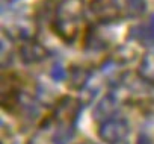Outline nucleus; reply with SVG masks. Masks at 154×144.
Wrapping results in <instances>:
<instances>
[{"label": "nucleus", "instance_id": "obj_1", "mask_svg": "<svg viewBox=\"0 0 154 144\" xmlns=\"http://www.w3.org/2000/svg\"><path fill=\"white\" fill-rule=\"evenodd\" d=\"M83 20L82 0H62L54 9L53 30L65 41L71 43L80 29Z\"/></svg>", "mask_w": 154, "mask_h": 144}, {"label": "nucleus", "instance_id": "obj_2", "mask_svg": "<svg viewBox=\"0 0 154 144\" xmlns=\"http://www.w3.org/2000/svg\"><path fill=\"white\" fill-rule=\"evenodd\" d=\"M82 111V103L74 97H62L54 106V120L57 124H75Z\"/></svg>", "mask_w": 154, "mask_h": 144}, {"label": "nucleus", "instance_id": "obj_3", "mask_svg": "<svg viewBox=\"0 0 154 144\" xmlns=\"http://www.w3.org/2000/svg\"><path fill=\"white\" fill-rule=\"evenodd\" d=\"M128 124L122 118H109L98 127V136L107 144H116L127 136Z\"/></svg>", "mask_w": 154, "mask_h": 144}, {"label": "nucleus", "instance_id": "obj_4", "mask_svg": "<svg viewBox=\"0 0 154 144\" xmlns=\"http://www.w3.org/2000/svg\"><path fill=\"white\" fill-rule=\"evenodd\" d=\"M91 9L101 23L113 21L121 12L115 0H92Z\"/></svg>", "mask_w": 154, "mask_h": 144}, {"label": "nucleus", "instance_id": "obj_5", "mask_svg": "<svg viewBox=\"0 0 154 144\" xmlns=\"http://www.w3.org/2000/svg\"><path fill=\"white\" fill-rule=\"evenodd\" d=\"M48 56V50L36 43V41H27L20 47V58L24 64H36Z\"/></svg>", "mask_w": 154, "mask_h": 144}, {"label": "nucleus", "instance_id": "obj_6", "mask_svg": "<svg viewBox=\"0 0 154 144\" xmlns=\"http://www.w3.org/2000/svg\"><path fill=\"white\" fill-rule=\"evenodd\" d=\"M130 38L146 46H154V14L148 18L145 24L133 26L130 29Z\"/></svg>", "mask_w": 154, "mask_h": 144}, {"label": "nucleus", "instance_id": "obj_7", "mask_svg": "<svg viewBox=\"0 0 154 144\" xmlns=\"http://www.w3.org/2000/svg\"><path fill=\"white\" fill-rule=\"evenodd\" d=\"M91 78V71L80 65H72L68 71V85L71 90H82Z\"/></svg>", "mask_w": 154, "mask_h": 144}, {"label": "nucleus", "instance_id": "obj_8", "mask_svg": "<svg viewBox=\"0 0 154 144\" xmlns=\"http://www.w3.org/2000/svg\"><path fill=\"white\" fill-rule=\"evenodd\" d=\"M115 106H116V97L113 94H106L94 108L92 111V117L98 121H106L109 120V117L113 114L115 111Z\"/></svg>", "mask_w": 154, "mask_h": 144}, {"label": "nucleus", "instance_id": "obj_9", "mask_svg": "<svg viewBox=\"0 0 154 144\" xmlns=\"http://www.w3.org/2000/svg\"><path fill=\"white\" fill-rule=\"evenodd\" d=\"M119 11H125L131 17L142 15L146 9L145 0H115Z\"/></svg>", "mask_w": 154, "mask_h": 144}, {"label": "nucleus", "instance_id": "obj_10", "mask_svg": "<svg viewBox=\"0 0 154 144\" xmlns=\"http://www.w3.org/2000/svg\"><path fill=\"white\" fill-rule=\"evenodd\" d=\"M74 132H75V124H57L51 139L54 144H66L74 136Z\"/></svg>", "mask_w": 154, "mask_h": 144}, {"label": "nucleus", "instance_id": "obj_11", "mask_svg": "<svg viewBox=\"0 0 154 144\" xmlns=\"http://www.w3.org/2000/svg\"><path fill=\"white\" fill-rule=\"evenodd\" d=\"M139 75L143 79L154 82V52H149L143 56L140 62V68H139Z\"/></svg>", "mask_w": 154, "mask_h": 144}, {"label": "nucleus", "instance_id": "obj_12", "mask_svg": "<svg viewBox=\"0 0 154 144\" xmlns=\"http://www.w3.org/2000/svg\"><path fill=\"white\" fill-rule=\"evenodd\" d=\"M65 76H66V70L63 68V65L60 62H54L51 67V71H50V78L54 82H60L65 79Z\"/></svg>", "mask_w": 154, "mask_h": 144}, {"label": "nucleus", "instance_id": "obj_13", "mask_svg": "<svg viewBox=\"0 0 154 144\" xmlns=\"http://www.w3.org/2000/svg\"><path fill=\"white\" fill-rule=\"evenodd\" d=\"M137 144H152V141H151V138L146 135V133H140L139 136H137Z\"/></svg>", "mask_w": 154, "mask_h": 144}, {"label": "nucleus", "instance_id": "obj_14", "mask_svg": "<svg viewBox=\"0 0 154 144\" xmlns=\"http://www.w3.org/2000/svg\"><path fill=\"white\" fill-rule=\"evenodd\" d=\"M83 144H94V142H83Z\"/></svg>", "mask_w": 154, "mask_h": 144}]
</instances>
